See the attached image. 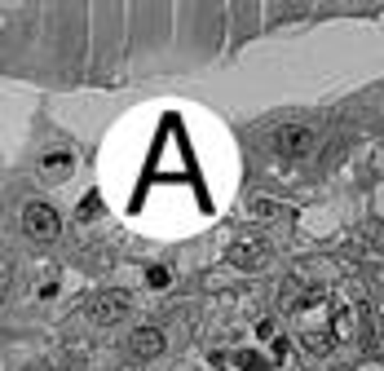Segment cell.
Listing matches in <instances>:
<instances>
[{
	"label": "cell",
	"instance_id": "6da1fadb",
	"mask_svg": "<svg viewBox=\"0 0 384 371\" xmlns=\"http://www.w3.org/2000/svg\"><path fill=\"white\" fill-rule=\"evenodd\" d=\"M314 146H318V137H314V128H305V124H283V128H274V137H270V150L283 155V159H305V155H314Z\"/></svg>",
	"mask_w": 384,
	"mask_h": 371
},
{
	"label": "cell",
	"instance_id": "7a4b0ae2",
	"mask_svg": "<svg viewBox=\"0 0 384 371\" xmlns=\"http://www.w3.org/2000/svg\"><path fill=\"white\" fill-rule=\"evenodd\" d=\"M58 230H62V217L49 203H27L22 208V234L27 239H58Z\"/></svg>",
	"mask_w": 384,
	"mask_h": 371
},
{
	"label": "cell",
	"instance_id": "3957f363",
	"mask_svg": "<svg viewBox=\"0 0 384 371\" xmlns=\"http://www.w3.org/2000/svg\"><path fill=\"white\" fill-rule=\"evenodd\" d=\"M133 309V296L128 292H102V296H93L89 305H84V314H89L93 322H119Z\"/></svg>",
	"mask_w": 384,
	"mask_h": 371
},
{
	"label": "cell",
	"instance_id": "277c9868",
	"mask_svg": "<svg viewBox=\"0 0 384 371\" xmlns=\"http://www.w3.org/2000/svg\"><path fill=\"white\" fill-rule=\"evenodd\" d=\"M128 350H133V358H155V354H164V331H159V327H137L133 336H128Z\"/></svg>",
	"mask_w": 384,
	"mask_h": 371
},
{
	"label": "cell",
	"instance_id": "5b68a950",
	"mask_svg": "<svg viewBox=\"0 0 384 371\" xmlns=\"http://www.w3.org/2000/svg\"><path fill=\"white\" fill-rule=\"evenodd\" d=\"M265 257H270V243H256V239H247V243H234V248H230V266H238V270L261 266Z\"/></svg>",
	"mask_w": 384,
	"mask_h": 371
},
{
	"label": "cell",
	"instance_id": "8992f818",
	"mask_svg": "<svg viewBox=\"0 0 384 371\" xmlns=\"http://www.w3.org/2000/svg\"><path fill=\"white\" fill-rule=\"evenodd\" d=\"M40 177H44V182H67V177H71V155L67 150L44 155V159H40Z\"/></svg>",
	"mask_w": 384,
	"mask_h": 371
},
{
	"label": "cell",
	"instance_id": "52a82bcc",
	"mask_svg": "<svg viewBox=\"0 0 384 371\" xmlns=\"http://www.w3.org/2000/svg\"><path fill=\"white\" fill-rule=\"evenodd\" d=\"M76 212H80V221H98V217H102V195H98V190H89V195L80 199Z\"/></svg>",
	"mask_w": 384,
	"mask_h": 371
},
{
	"label": "cell",
	"instance_id": "ba28073f",
	"mask_svg": "<svg viewBox=\"0 0 384 371\" xmlns=\"http://www.w3.org/2000/svg\"><path fill=\"white\" fill-rule=\"evenodd\" d=\"M234 367L238 371H265V358H261L256 350H238L234 354Z\"/></svg>",
	"mask_w": 384,
	"mask_h": 371
},
{
	"label": "cell",
	"instance_id": "9c48e42d",
	"mask_svg": "<svg viewBox=\"0 0 384 371\" xmlns=\"http://www.w3.org/2000/svg\"><path fill=\"white\" fill-rule=\"evenodd\" d=\"M146 283L155 287V292H159V287L173 283V270H168V266H150V270H146Z\"/></svg>",
	"mask_w": 384,
	"mask_h": 371
},
{
	"label": "cell",
	"instance_id": "30bf717a",
	"mask_svg": "<svg viewBox=\"0 0 384 371\" xmlns=\"http://www.w3.org/2000/svg\"><path fill=\"white\" fill-rule=\"evenodd\" d=\"M256 336H261V340H279V327H274V318H261V322H256Z\"/></svg>",
	"mask_w": 384,
	"mask_h": 371
},
{
	"label": "cell",
	"instance_id": "8fae6325",
	"mask_svg": "<svg viewBox=\"0 0 384 371\" xmlns=\"http://www.w3.org/2000/svg\"><path fill=\"white\" fill-rule=\"evenodd\" d=\"M287 354H292V340H287V336H279V340H274V363H283Z\"/></svg>",
	"mask_w": 384,
	"mask_h": 371
},
{
	"label": "cell",
	"instance_id": "7c38bea8",
	"mask_svg": "<svg viewBox=\"0 0 384 371\" xmlns=\"http://www.w3.org/2000/svg\"><path fill=\"white\" fill-rule=\"evenodd\" d=\"M252 212H256V217H274V212H279V203H270V199H256V208H252Z\"/></svg>",
	"mask_w": 384,
	"mask_h": 371
}]
</instances>
